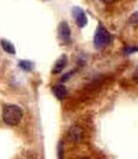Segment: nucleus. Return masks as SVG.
I'll use <instances>...</instances> for the list:
<instances>
[{"mask_svg": "<svg viewBox=\"0 0 138 159\" xmlns=\"http://www.w3.org/2000/svg\"><path fill=\"white\" fill-rule=\"evenodd\" d=\"M112 41H113L112 34L109 32L102 24L98 25L96 31H95V36H94L95 48H96V49H103V48H106L108 45H110Z\"/></svg>", "mask_w": 138, "mask_h": 159, "instance_id": "2", "label": "nucleus"}, {"mask_svg": "<svg viewBox=\"0 0 138 159\" xmlns=\"http://www.w3.org/2000/svg\"><path fill=\"white\" fill-rule=\"evenodd\" d=\"M73 17H74L75 22L80 28H84L87 25V14L84 10H81L80 7H74L73 8Z\"/></svg>", "mask_w": 138, "mask_h": 159, "instance_id": "5", "label": "nucleus"}, {"mask_svg": "<svg viewBox=\"0 0 138 159\" xmlns=\"http://www.w3.org/2000/svg\"><path fill=\"white\" fill-rule=\"evenodd\" d=\"M128 22H130V25H133V27L138 28V13L131 14V17L128 18Z\"/></svg>", "mask_w": 138, "mask_h": 159, "instance_id": "10", "label": "nucleus"}, {"mask_svg": "<svg viewBox=\"0 0 138 159\" xmlns=\"http://www.w3.org/2000/svg\"><path fill=\"white\" fill-rule=\"evenodd\" d=\"M133 52H138V48H126L124 49V55H130Z\"/></svg>", "mask_w": 138, "mask_h": 159, "instance_id": "11", "label": "nucleus"}, {"mask_svg": "<svg viewBox=\"0 0 138 159\" xmlns=\"http://www.w3.org/2000/svg\"><path fill=\"white\" fill-rule=\"evenodd\" d=\"M59 38H60L63 45L71 43V30H70L69 24L66 21L60 22V25H59Z\"/></svg>", "mask_w": 138, "mask_h": 159, "instance_id": "3", "label": "nucleus"}, {"mask_svg": "<svg viewBox=\"0 0 138 159\" xmlns=\"http://www.w3.org/2000/svg\"><path fill=\"white\" fill-rule=\"evenodd\" d=\"M0 45H2L3 50L7 52L8 55H14V53H16V48H14L13 43H11L10 41H7V39H2V41H0Z\"/></svg>", "mask_w": 138, "mask_h": 159, "instance_id": "8", "label": "nucleus"}, {"mask_svg": "<svg viewBox=\"0 0 138 159\" xmlns=\"http://www.w3.org/2000/svg\"><path fill=\"white\" fill-rule=\"evenodd\" d=\"M22 116H24V112L18 105L8 103L3 107L2 119L7 126H17L22 120Z\"/></svg>", "mask_w": 138, "mask_h": 159, "instance_id": "1", "label": "nucleus"}, {"mask_svg": "<svg viewBox=\"0 0 138 159\" xmlns=\"http://www.w3.org/2000/svg\"><path fill=\"white\" fill-rule=\"evenodd\" d=\"M18 66H20V69H22L24 71H32L33 70V63L29 60H20Z\"/></svg>", "mask_w": 138, "mask_h": 159, "instance_id": "9", "label": "nucleus"}, {"mask_svg": "<svg viewBox=\"0 0 138 159\" xmlns=\"http://www.w3.org/2000/svg\"><path fill=\"white\" fill-rule=\"evenodd\" d=\"M66 64H67V57L66 56H61V57L55 63V67H53L52 73L53 74H59V73H61L64 70V67H66Z\"/></svg>", "mask_w": 138, "mask_h": 159, "instance_id": "7", "label": "nucleus"}, {"mask_svg": "<svg viewBox=\"0 0 138 159\" xmlns=\"http://www.w3.org/2000/svg\"><path fill=\"white\" fill-rule=\"evenodd\" d=\"M53 95L56 96V98L59 99V101H63L64 98H66L67 95H69V91H67V88L64 87L63 84H57L53 87Z\"/></svg>", "mask_w": 138, "mask_h": 159, "instance_id": "6", "label": "nucleus"}, {"mask_svg": "<svg viewBox=\"0 0 138 159\" xmlns=\"http://www.w3.org/2000/svg\"><path fill=\"white\" fill-rule=\"evenodd\" d=\"M102 3H105V4H112V3H114L116 0H100Z\"/></svg>", "mask_w": 138, "mask_h": 159, "instance_id": "13", "label": "nucleus"}, {"mask_svg": "<svg viewBox=\"0 0 138 159\" xmlns=\"http://www.w3.org/2000/svg\"><path fill=\"white\" fill-rule=\"evenodd\" d=\"M81 159H89V158H81Z\"/></svg>", "mask_w": 138, "mask_h": 159, "instance_id": "14", "label": "nucleus"}, {"mask_svg": "<svg viewBox=\"0 0 138 159\" xmlns=\"http://www.w3.org/2000/svg\"><path fill=\"white\" fill-rule=\"evenodd\" d=\"M133 81L136 82V84H138V67L134 70V73H133Z\"/></svg>", "mask_w": 138, "mask_h": 159, "instance_id": "12", "label": "nucleus"}, {"mask_svg": "<svg viewBox=\"0 0 138 159\" xmlns=\"http://www.w3.org/2000/svg\"><path fill=\"white\" fill-rule=\"evenodd\" d=\"M67 137H69V140L71 141V143H81L84 138V129L80 126H73L70 127L69 133H67Z\"/></svg>", "mask_w": 138, "mask_h": 159, "instance_id": "4", "label": "nucleus"}]
</instances>
